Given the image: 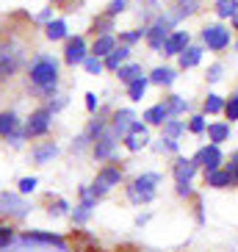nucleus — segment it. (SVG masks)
<instances>
[{"label": "nucleus", "mask_w": 238, "mask_h": 252, "mask_svg": "<svg viewBox=\"0 0 238 252\" xmlns=\"http://www.w3.org/2000/svg\"><path fill=\"white\" fill-rule=\"evenodd\" d=\"M25 81H28V89L39 100L53 97L61 86V59H56L53 53L36 50L25 64Z\"/></svg>", "instance_id": "nucleus-1"}, {"label": "nucleus", "mask_w": 238, "mask_h": 252, "mask_svg": "<svg viewBox=\"0 0 238 252\" xmlns=\"http://www.w3.org/2000/svg\"><path fill=\"white\" fill-rule=\"evenodd\" d=\"M180 14L175 11L172 6H164L161 8V14L152 20V23H147V33H144V45L149 47L152 53H161V45H164V39L169 36V31L180 28Z\"/></svg>", "instance_id": "nucleus-2"}, {"label": "nucleus", "mask_w": 238, "mask_h": 252, "mask_svg": "<svg viewBox=\"0 0 238 252\" xmlns=\"http://www.w3.org/2000/svg\"><path fill=\"white\" fill-rule=\"evenodd\" d=\"M161 175L158 172H142V175H136L130 183L125 186V194H127V202H133V205H149V202L158 197V186H161Z\"/></svg>", "instance_id": "nucleus-3"}, {"label": "nucleus", "mask_w": 238, "mask_h": 252, "mask_svg": "<svg viewBox=\"0 0 238 252\" xmlns=\"http://www.w3.org/2000/svg\"><path fill=\"white\" fill-rule=\"evenodd\" d=\"M233 28L230 25H224L222 20H216V23H205L200 28V45L210 53H224L227 47L233 45Z\"/></svg>", "instance_id": "nucleus-4"}, {"label": "nucleus", "mask_w": 238, "mask_h": 252, "mask_svg": "<svg viewBox=\"0 0 238 252\" xmlns=\"http://www.w3.org/2000/svg\"><path fill=\"white\" fill-rule=\"evenodd\" d=\"M23 61H25L23 45L14 42V39H3V42H0V83L11 81V78L20 72Z\"/></svg>", "instance_id": "nucleus-5"}, {"label": "nucleus", "mask_w": 238, "mask_h": 252, "mask_svg": "<svg viewBox=\"0 0 238 252\" xmlns=\"http://www.w3.org/2000/svg\"><path fill=\"white\" fill-rule=\"evenodd\" d=\"M122 180H125V169H122V166H119V161L114 158V161L103 163V166L97 169L94 180L89 183V186H91V194L103 200V197H105L108 191H111V189H117V186H122Z\"/></svg>", "instance_id": "nucleus-6"}, {"label": "nucleus", "mask_w": 238, "mask_h": 252, "mask_svg": "<svg viewBox=\"0 0 238 252\" xmlns=\"http://www.w3.org/2000/svg\"><path fill=\"white\" fill-rule=\"evenodd\" d=\"M53 119H56V114H53L47 105H36V108L23 119V130H25V136H28V141L45 139L53 127Z\"/></svg>", "instance_id": "nucleus-7"}, {"label": "nucleus", "mask_w": 238, "mask_h": 252, "mask_svg": "<svg viewBox=\"0 0 238 252\" xmlns=\"http://www.w3.org/2000/svg\"><path fill=\"white\" fill-rule=\"evenodd\" d=\"M86 56H89V42H86V36L83 33H69L67 39H64V50H61V64L69 69L75 67H83V61H86Z\"/></svg>", "instance_id": "nucleus-8"}, {"label": "nucleus", "mask_w": 238, "mask_h": 252, "mask_svg": "<svg viewBox=\"0 0 238 252\" xmlns=\"http://www.w3.org/2000/svg\"><path fill=\"white\" fill-rule=\"evenodd\" d=\"M119 147H122V139H119V136L114 133L111 127H108V130H105V133L100 136V139L91 141L89 156L94 158L97 163H108V161H114V158H117Z\"/></svg>", "instance_id": "nucleus-9"}, {"label": "nucleus", "mask_w": 238, "mask_h": 252, "mask_svg": "<svg viewBox=\"0 0 238 252\" xmlns=\"http://www.w3.org/2000/svg\"><path fill=\"white\" fill-rule=\"evenodd\" d=\"M194 163L200 166V172H210V169H219V166H224V150L222 144H213V141H208L205 147H200L197 153H194Z\"/></svg>", "instance_id": "nucleus-10"}, {"label": "nucleus", "mask_w": 238, "mask_h": 252, "mask_svg": "<svg viewBox=\"0 0 238 252\" xmlns=\"http://www.w3.org/2000/svg\"><path fill=\"white\" fill-rule=\"evenodd\" d=\"M191 42H194V39H191V31L175 28V31H169V36L164 39V45H161V56H164V59H178V56L186 50Z\"/></svg>", "instance_id": "nucleus-11"}, {"label": "nucleus", "mask_w": 238, "mask_h": 252, "mask_svg": "<svg viewBox=\"0 0 238 252\" xmlns=\"http://www.w3.org/2000/svg\"><path fill=\"white\" fill-rule=\"evenodd\" d=\"M59 153H61L59 141H53L45 136V141H33L30 144V163L33 166H47V163H53L59 158Z\"/></svg>", "instance_id": "nucleus-12"}, {"label": "nucleus", "mask_w": 238, "mask_h": 252, "mask_svg": "<svg viewBox=\"0 0 238 252\" xmlns=\"http://www.w3.org/2000/svg\"><path fill=\"white\" fill-rule=\"evenodd\" d=\"M147 78H149V86H155V89H172L175 81L180 78V69L172 67V64H158L147 72Z\"/></svg>", "instance_id": "nucleus-13"}, {"label": "nucleus", "mask_w": 238, "mask_h": 252, "mask_svg": "<svg viewBox=\"0 0 238 252\" xmlns=\"http://www.w3.org/2000/svg\"><path fill=\"white\" fill-rule=\"evenodd\" d=\"M30 211V205L25 202V197L20 191L17 194H8V191H0V214L6 216H14V219H23L25 214Z\"/></svg>", "instance_id": "nucleus-14"}, {"label": "nucleus", "mask_w": 238, "mask_h": 252, "mask_svg": "<svg viewBox=\"0 0 238 252\" xmlns=\"http://www.w3.org/2000/svg\"><path fill=\"white\" fill-rule=\"evenodd\" d=\"M197 175H200V166L194 163V158L175 156V161H172V178H175V183H194Z\"/></svg>", "instance_id": "nucleus-15"}, {"label": "nucleus", "mask_w": 238, "mask_h": 252, "mask_svg": "<svg viewBox=\"0 0 238 252\" xmlns=\"http://www.w3.org/2000/svg\"><path fill=\"white\" fill-rule=\"evenodd\" d=\"M136 117H139V114H136L130 105H119V108H111V119H108V125H111V130L119 136V139H122Z\"/></svg>", "instance_id": "nucleus-16"}, {"label": "nucleus", "mask_w": 238, "mask_h": 252, "mask_svg": "<svg viewBox=\"0 0 238 252\" xmlns=\"http://www.w3.org/2000/svg\"><path fill=\"white\" fill-rule=\"evenodd\" d=\"M202 59H205V47L202 45H188L186 50L180 53L178 56V64H175V67L180 69V72H188V69H197L202 64Z\"/></svg>", "instance_id": "nucleus-17"}, {"label": "nucleus", "mask_w": 238, "mask_h": 252, "mask_svg": "<svg viewBox=\"0 0 238 252\" xmlns=\"http://www.w3.org/2000/svg\"><path fill=\"white\" fill-rule=\"evenodd\" d=\"M205 136H208V141H213V144H227V141L233 139V125L227 119H213V122H208Z\"/></svg>", "instance_id": "nucleus-18"}, {"label": "nucleus", "mask_w": 238, "mask_h": 252, "mask_svg": "<svg viewBox=\"0 0 238 252\" xmlns=\"http://www.w3.org/2000/svg\"><path fill=\"white\" fill-rule=\"evenodd\" d=\"M133 59V47H127V45H119L117 42V47H114L108 56L103 59V64H105V72H117L125 61H130Z\"/></svg>", "instance_id": "nucleus-19"}, {"label": "nucleus", "mask_w": 238, "mask_h": 252, "mask_svg": "<svg viewBox=\"0 0 238 252\" xmlns=\"http://www.w3.org/2000/svg\"><path fill=\"white\" fill-rule=\"evenodd\" d=\"M205 175V186L208 189H233L236 186V180H233V175H230V169L227 166H219V169H210V172H202Z\"/></svg>", "instance_id": "nucleus-20"}, {"label": "nucleus", "mask_w": 238, "mask_h": 252, "mask_svg": "<svg viewBox=\"0 0 238 252\" xmlns=\"http://www.w3.org/2000/svg\"><path fill=\"white\" fill-rule=\"evenodd\" d=\"M164 105L169 108V117H188V114H191V103H188V97L178 94V92H166V94H164Z\"/></svg>", "instance_id": "nucleus-21"}, {"label": "nucleus", "mask_w": 238, "mask_h": 252, "mask_svg": "<svg viewBox=\"0 0 238 252\" xmlns=\"http://www.w3.org/2000/svg\"><path fill=\"white\" fill-rule=\"evenodd\" d=\"M42 28H45V39L53 42V45H56V42H64V39L69 36V23L64 17H53L50 23H45Z\"/></svg>", "instance_id": "nucleus-22"}, {"label": "nucleus", "mask_w": 238, "mask_h": 252, "mask_svg": "<svg viewBox=\"0 0 238 252\" xmlns=\"http://www.w3.org/2000/svg\"><path fill=\"white\" fill-rule=\"evenodd\" d=\"M142 119L147 122L149 127H161L169 119V108L164 105V100H158V103H152L149 108H144L142 111Z\"/></svg>", "instance_id": "nucleus-23"}, {"label": "nucleus", "mask_w": 238, "mask_h": 252, "mask_svg": "<svg viewBox=\"0 0 238 252\" xmlns=\"http://www.w3.org/2000/svg\"><path fill=\"white\" fill-rule=\"evenodd\" d=\"M114 47H117V33H100V36L91 39L89 53H91V56H97V59H105Z\"/></svg>", "instance_id": "nucleus-24"}, {"label": "nucleus", "mask_w": 238, "mask_h": 252, "mask_svg": "<svg viewBox=\"0 0 238 252\" xmlns=\"http://www.w3.org/2000/svg\"><path fill=\"white\" fill-rule=\"evenodd\" d=\"M114 75H117V81L125 86V83L136 81V78H142V75H147V72H144V64H142V61L130 59V61H125V64H122V67H119Z\"/></svg>", "instance_id": "nucleus-25"}, {"label": "nucleus", "mask_w": 238, "mask_h": 252, "mask_svg": "<svg viewBox=\"0 0 238 252\" xmlns=\"http://www.w3.org/2000/svg\"><path fill=\"white\" fill-rule=\"evenodd\" d=\"M149 147H152V153H158V156H180V139H172V136H158L155 141H149Z\"/></svg>", "instance_id": "nucleus-26"}, {"label": "nucleus", "mask_w": 238, "mask_h": 252, "mask_svg": "<svg viewBox=\"0 0 238 252\" xmlns=\"http://www.w3.org/2000/svg\"><path fill=\"white\" fill-rule=\"evenodd\" d=\"M147 89H149V78H147V75H142V78L125 83V94H127L130 103H142L144 97H147Z\"/></svg>", "instance_id": "nucleus-27"}, {"label": "nucleus", "mask_w": 238, "mask_h": 252, "mask_svg": "<svg viewBox=\"0 0 238 252\" xmlns=\"http://www.w3.org/2000/svg\"><path fill=\"white\" fill-rule=\"evenodd\" d=\"M89 33L91 36H100V33H117V20L108 17L105 11H100V14H94V20H91Z\"/></svg>", "instance_id": "nucleus-28"}, {"label": "nucleus", "mask_w": 238, "mask_h": 252, "mask_svg": "<svg viewBox=\"0 0 238 252\" xmlns=\"http://www.w3.org/2000/svg\"><path fill=\"white\" fill-rule=\"evenodd\" d=\"M144 33H147V25H136V28L117 31V42L119 45H127V47H136V45L144 42Z\"/></svg>", "instance_id": "nucleus-29"}, {"label": "nucleus", "mask_w": 238, "mask_h": 252, "mask_svg": "<svg viewBox=\"0 0 238 252\" xmlns=\"http://www.w3.org/2000/svg\"><path fill=\"white\" fill-rule=\"evenodd\" d=\"M149 133H125L122 136V150L127 153H142V150L149 147Z\"/></svg>", "instance_id": "nucleus-30"}, {"label": "nucleus", "mask_w": 238, "mask_h": 252, "mask_svg": "<svg viewBox=\"0 0 238 252\" xmlns=\"http://www.w3.org/2000/svg\"><path fill=\"white\" fill-rule=\"evenodd\" d=\"M224 111V97L216 94V92H208V94L202 97V114L205 117H222Z\"/></svg>", "instance_id": "nucleus-31"}, {"label": "nucleus", "mask_w": 238, "mask_h": 252, "mask_svg": "<svg viewBox=\"0 0 238 252\" xmlns=\"http://www.w3.org/2000/svg\"><path fill=\"white\" fill-rule=\"evenodd\" d=\"M23 125V119H20V114L14 111V108H6V111H0V139H6L11 130H17V127Z\"/></svg>", "instance_id": "nucleus-32"}, {"label": "nucleus", "mask_w": 238, "mask_h": 252, "mask_svg": "<svg viewBox=\"0 0 238 252\" xmlns=\"http://www.w3.org/2000/svg\"><path fill=\"white\" fill-rule=\"evenodd\" d=\"M213 14H216V20L230 23L233 17L238 14V0H216L213 3Z\"/></svg>", "instance_id": "nucleus-33"}, {"label": "nucleus", "mask_w": 238, "mask_h": 252, "mask_svg": "<svg viewBox=\"0 0 238 252\" xmlns=\"http://www.w3.org/2000/svg\"><path fill=\"white\" fill-rule=\"evenodd\" d=\"M205 130H208V117L205 114H188L186 117V133L191 136H205Z\"/></svg>", "instance_id": "nucleus-34"}, {"label": "nucleus", "mask_w": 238, "mask_h": 252, "mask_svg": "<svg viewBox=\"0 0 238 252\" xmlns=\"http://www.w3.org/2000/svg\"><path fill=\"white\" fill-rule=\"evenodd\" d=\"M169 6L180 14V20H188V17L200 14V0H172Z\"/></svg>", "instance_id": "nucleus-35"}, {"label": "nucleus", "mask_w": 238, "mask_h": 252, "mask_svg": "<svg viewBox=\"0 0 238 252\" xmlns=\"http://www.w3.org/2000/svg\"><path fill=\"white\" fill-rule=\"evenodd\" d=\"M161 133L172 136V139H180V136L186 133V119L183 117H169L164 125H161Z\"/></svg>", "instance_id": "nucleus-36"}, {"label": "nucleus", "mask_w": 238, "mask_h": 252, "mask_svg": "<svg viewBox=\"0 0 238 252\" xmlns=\"http://www.w3.org/2000/svg\"><path fill=\"white\" fill-rule=\"evenodd\" d=\"M224 72H227L224 61H213V64H208V69H205V83H208V86L222 83L224 81Z\"/></svg>", "instance_id": "nucleus-37"}, {"label": "nucleus", "mask_w": 238, "mask_h": 252, "mask_svg": "<svg viewBox=\"0 0 238 252\" xmlns=\"http://www.w3.org/2000/svg\"><path fill=\"white\" fill-rule=\"evenodd\" d=\"M25 241H42V244H56V247H64V238L56 236V233H36V230H28L25 233Z\"/></svg>", "instance_id": "nucleus-38"}, {"label": "nucleus", "mask_w": 238, "mask_h": 252, "mask_svg": "<svg viewBox=\"0 0 238 252\" xmlns=\"http://www.w3.org/2000/svg\"><path fill=\"white\" fill-rule=\"evenodd\" d=\"M222 117L227 119V122H238V89L233 92V94H227L224 97V111H222Z\"/></svg>", "instance_id": "nucleus-39"}, {"label": "nucleus", "mask_w": 238, "mask_h": 252, "mask_svg": "<svg viewBox=\"0 0 238 252\" xmlns=\"http://www.w3.org/2000/svg\"><path fill=\"white\" fill-rule=\"evenodd\" d=\"M69 211H72V205H69L64 197H56V200L50 202V208H47V214L53 216V219H61V216H69Z\"/></svg>", "instance_id": "nucleus-40"}, {"label": "nucleus", "mask_w": 238, "mask_h": 252, "mask_svg": "<svg viewBox=\"0 0 238 252\" xmlns=\"http://www.w3.org/2000/svg\"><path fill=\"white\" fill-rule=\"evenodd\" d=\"M83 69H86V75H91V78H97V75H105V64L103 59H97V56H86V61H83Z\"/></svg>", "instance_id": "nucleus-41"}, {"label": "nucleus", "mask_w": 238, "mask_h": 252, "mask_svg": "<svg viewBox=\"0 0 238 252\" xmlns=\"http://www.w3.org/2000/svg\"><path fill=\"white\" fill-rule=\"evenodd\" d=\"M127 8H130V0H108V6L103 8L108 17H114V20H119V17L125 14Z\"/></svg>", "instance_id": "nucleus-42"}, {"label": "nucleus", "mask_w": 238, "mask_h": 252, "mask_svg": "<svg viewBox=\"0 0 238 252\" xmlns=\"http://www.w3.org/2000/svg\"><path fill=\"white\" fill-rule=\"evenodd\" d=\"M6 144L11 150H23L25 144H28V136H25V130H23V125L17 127V130H11V133L6 136Z\"/></svg>", "instance_id": "nucleus-43"}, {"label": "nucleus", "mask_w": 238, "mask_h": 252, "mask_svg": "<svg viewBox=\"0 0 238 252\" xmlns=\"http://www.w3.org/2000/svg\"><path fill=\"white\" fill-rule=\"evenodd\" d=\"M91 150V141L86 133H78L72 141H69V153H75V156H81V153H89Z\"/></svg>", "instance_id": "nucleus-44"}, {"label": "nucleus", "mask_w": 238, "mask_h": 252, "mask_svg": "<svg viewBox=\"0 0 238 252\" xmlns=\"http://www.w3.org/2000/svg\"><path fill=\"white\" fill-rule=\"evenodd\" d=\"M45 105L50 108L53 114H61V111H64V108L69 105V97H67V94H61V92H56L53 97H47V103H45Z\"/></svg>", "instance_id": "nucleus-45"}, {"label": "nucleus", "mask_w": 238, "mask_h": 252, "mask_svg": "<svg viewBox=\"0 0 238 252\" xmlns=\"http://www.w3.org/2000/svg\"><path fill=\"white\" fill-rule=\"evenodd\" d=\"M36 186H39V178H33V175H25V178L17 180V191L23 194V197H28V194L36 191Z\"/></svg>", "instance_id": "nucleus-46"}, {"label": "nucleus", "mask_w": 238, "mask_h": 252, "mask_svg": "<svg viewBox=\"0 0 238 252\" xmlns=\"http://www.w3.org/2000/svg\"><path fill=\"white\" fill-rule=\"evenodd\" d=\"M53 17H56V8H53V3H47L42 11H36V17H33V23L36 25H45V23H50Z\"/></svg>", "instance_id": "nucleus-47"}, {"label": "nucleus", "mask_w": 238, "mask_h": 252, "mask_svg": "<svg viewBox=\"0 0 238 252\" xmlns=\"http://www.w3.org/2000/svg\"><path fill=\"white\" fill-rule=\"evenodd\" d=\"M83 108L89 114H97V108H100V97H97V92H86L83 94Z\"/></svg>", "instance_id": "nucleus-48"}, {"label": "nucleus", "mask_w": 238, "mask_h": 252, "mask_svg": "<svg viewBox=\"0 0 238 252\" xmlns=\"http://www.w3.org/2000/svg\"><path fill=\"white\" fill-rule=\"evenodd\" d=\"M11 238H14V227L11 224H0V250H6L11 244Z\"/></svg>", "instance_id": "nucleus-49"}, {"label": "nucleus", "mask_w": 238, "mask_h": 252, "mask_svg": "<svg viewBox=\"0 0 238 252\" xmlns=\"http://www.w3.org/2000/svg\"><path fill=\"white\" fill-rule=\"evenodd\" d=\"M224 166L230 169L233 180H236V186H238V150H233V153H230V161H224Z\"/></svg>", "instance_id": "nucleus-50"}, {"label": "nucleus", "mask_w": 238, "mask_h": 252, "mask_svg": "<svg viewBox=\"0 0 238 252\" xmlns=\"http://www.w3.org/2000/svg\"><path fill=\"white\" fill-rule=\"evenodd\" d=\"M175 191H178V197H183V200H191L194 197V186L191 183H175Z\"/></svg>", "instance_id": "nucleus-51"}, {"label": "nucleus", "mask_w": 238, "mask_h": 252, "mask_svg": "<svg viewBox=\"0 0 238 252\" xmlns=\"http://www.w3.org/2000/svg\"><path fill=\"white\" fill-rule=\"evenodd\" d=\"M194 208H197V222H205V211H202V208H205V205H202V200H197V205H194Z\"/></svg>", "instance_id": "nucleus-52"}, {"label": "nucleus", "mask_w": 238, "mask_h": 252, "mask_svg": "<svg viewBox=\"0 0 238 252\" xmlns=\"http://www.w3.org/2000/svg\"><path fill=\"white\" fill-rule=\"evenodd\" d=\"M147 222H149V214H139V216H136V224H139V227H144Z\"/></svg>", "instance_id": "nucleus-53"}, {"label": "nucleus", "mask_w": 238, "mask_h": 252, "mask_svg": "<svg viewBox=\"0 0 238 252\" xmlns=\"http://www.w3.org/2000/svg\"><path fill=\"white\" fill-rule=\"evenodd\" d=\"M230 28H233V33H238V14L230 20Z\"/></svg>", "instance_id": "nucleus-54"}, {"label": "nucleus", "mask_w": 238, "mask_h": 252, "mask_svg": "<svg viewBox=\"0 0 238 252\" xmlns=\"http://www.w3.org/2000/svg\"><path fill=\"white\" fill-rule=\"evenodd\" d=\"M47 3H53V6H64L67 0H47Z\"/></svg>", "instance_id": "nucleus-55"}, {"label": "nucleus", "mask_w": 238, "mask_h": 252, "mask_svg": "<svg viewBox=\"0 0 238 252\" xmlns=\"http://www.w3.org/2000/svg\"><path fill=\"white\" fill-rule=\"evenodd\" d=\"M233 47H236V53H238V33L233 36Z\"/></svg>", "instance_id": "nucleus-56"}]
</instances>
